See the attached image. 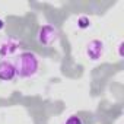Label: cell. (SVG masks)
I'll return each mask as SVG.
<instances>
[{
  "instance_id": "obj_1",
  "label": "cell",
  "mask_w": 124,
  "mask_h": 124,
  "mask_svg": "<svg viewBox=\"0 0 124 124\" xmlns=\"http://www.w3.org/2000/svg\"><path fill=\"white\" fill-rule=\"evenodd\" d=\"M13 64L16 69V78L31 79V78L37 76V73L39 70V58L32 51H23L15 58Z\"/></svg>"
},
{
  "instance_id": "obj_2",
  "label": "cell",
  "mask_w": 124,
  "mask_h": 124,
  "mask_svg": "<svg viewBox=\"0 0 124 124\" xmlns=\"http://www.w3.org/2000/svg\"><path fill=\"white\" fill-rule=\"evenodd\" d=\"M58 38H60V32H58L57 26H54L51 23L41 25L37 32V39L44 47H51L53 44H55L58 41Z\"/></svg>"
},
{
  "instance_id": "obj_3",
  "label": "cell",
  "mask_w": 124,
  "mask_h": 124,
  "mask_svg": "<svg viewBox=\"0 0 124 124\" xmlns=\"http://www.w3.org/2000/svg\"><path fill=\"white\" fill-rule=\"evenodd\" d=\"M85 53H86L88 60H91V61L101 60L104 57V53H105V44H104V41H101V39H92V41H89L86 44Z\"/></svg>"
},
{
  "instance_id": "obj_4",
  "label": "cell",
  "mask_w": 124,
  "mask_h": 124,
  "mask_svg": "<svg viewBox=\"0 0 124 124\" xmlns=\"http://www.w3.org/2000/svg\"><path fill=\"white\" fill-rule=\"evenodd\" d=\"M16 78V69L13 61L3 58L0 60V82H12Z\"/></svg>"
},
{
  "instance_id": "obj_5",
  "label": "cell",
  "mask_w": 124,
  "mask_h": 124,
  "mask_svg": "<svg viewBox=\"0 0 124 124\" xmlns=\"http://www.w3.org/2000/svg\"><path fill=\"white\" fill-rule=\"evenodd\" d=\"M18 50H19V42L15 38H5L0 42V57H3V58L15 55Z\"/></svg>"
},
{
  "instance_id": "obj_6",
  "label": "cell",
  "mask_w": 124,
  "mask_h": 124,
  "mask_svg": "<svg viewBox=\"0 0 124 124\" xmlns=\"http://www.w3.org/2000/svg\"><path fill=\"white\" fill-rule=\"evenodd\" d=\"M76 23H78V28H79V29H88V28L91 26V19H89L88 16L82 15V16L78 18Z\"/></svg>"
},
{
  "instance_id": "obj_7",
  "label": "cell",
  "mask_w": 124,
  "mask_h": 124,
  "mask_svg": "<svg viewBox=\"0 0 124 124\" xmlns=\"http://www.w3.org/2000/svg\"><path fill=\"white\" fill-rule=\"evenodd\" d=\"M63 124H83V121H82V118L79 115H70V117H67L64 120Z\"/></svg>"
},
{
  "instance_id": "obj_8",
  "label": "cell",
  "mask_w": 124,
  "mask_h": 124,
  "mask_svg": "<svg viewBox=\"0 0 124 124\" xmlns=\"http://www.w3.org/2000/svg\"><path fill=\"white\" fill-rule=\"evenodd\" d=\"M5 26H6L5 19H3V18H0V31H3V29H5Z\"/></svg>"
}]
</instances>
